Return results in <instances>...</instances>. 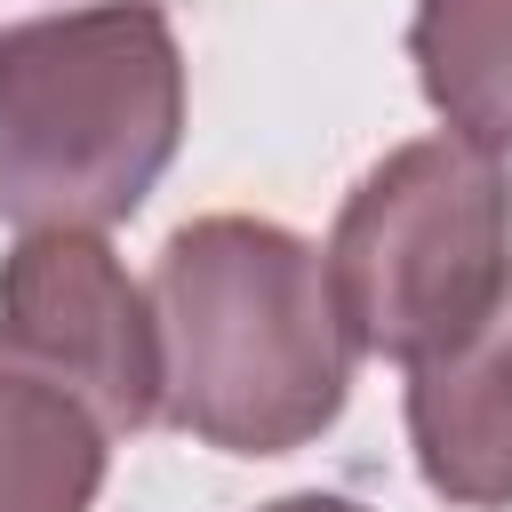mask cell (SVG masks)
<instances>
[{
	"instance_id": "6da1fadb",
	"label": "cell",
	"mask_w": 512,
	"mask_h": 512,
	"mask_svg": "<svg viewBox=\"0 0 512 512\" xmlns=\"http://www.w3.org/2000/svg\"><path fill=\"white\" fill-rule=\"evenodd\" d=\"M160 424L216 456H288L352 400L328 256L272 216H192L152 264Z\"/></svg>"
},
{
	"instance_id": "7a4b0ae2",
	"label": "cell",
	"mask_w": 512,
	"mask_h": 512,
	"mask_svg": "<svg viewBox=\"0 0 512 512\" xmlns=\"http://www.w3.org/2000/svg\"><path fill=\"white\" fill-rule=\"evenodd\" d=\"M184 144V48L160 0H88L0 32V216L104 232Z\"/></svg>"
},
{
	"instance_id": "3957f363",
	"label": "cell",
	"mask_w": 512,
	"mask_h": 512,
	"mask_svg": "<svg viewBox=\"0 0 512 512\" xmlns=\"http://www.w3.org/2000/svg\"><path fill=\"white\" fill-rule=\"evenodd\" d=\"M328 280L368 360H432L512 296V168L464 136L392 144L336 208Z\"/></svg>"
},
{
	"instance_id": "277c9868",
	"label": "cell",
	"mask_w": 512,
	"mask_h": 512,
	"mask_svg": "<svg viewBox=\"0 0 512 512\" xmlns=\"http://www.w3.org/2000/svg\"><path fill=\"white\" fill-rule=\"evenodd\" d=\"M0 360L72 392L104 432L160 424V320L104 232H16L0 256Z\"/></svg>"
},
{
	"instance_id": "5b68a950",
	"label": "cell",
	"mask_w": 512,
	"mask_h": 512,
	"mask_svg": "<svg viewBox=\"0 0 512 512\" xmlns=\"http://www.w3.org/2000/svg\"><path fill=\"white\" fill-rule=\"evenodd\" d=\"M408 448L440 504L512 512V296L464 344L408 368Z\"/></svg>"
},
{
	"instance_id": "8992f818",
	"label": "cell",
	"mask_w": 512,
	"mask_h": 512,
	"mask_svg": "<svg viewBox=\"0 0 512 512\" xmlns=\"http://www.w3.org/2000/svg\"><path fill=\"white\" fill-rule=\"evenodd\" d=\"M408 64L448 136L512 160V0H416Z\"/></svg>"
},
{
	"instance_id": "52a82bcc",
	"label": "cell",
	"mask_w": 512,
	"mask_h": 512,
	"mask_svg": "<svg viewBox=\"0 0 512 512\" xmlns=\"http://www.w3.org/2000/svg\"><path fill=\"white\" fill-rule=\"evenodd\" d=\"M112 432L56 384L0 360V512H96Z\"/></svg>"
},
{
	"instance_id": "ba28073f",
	"label": "cell",
	"mask_w": 512,
	"mask_h": 512,
	"mask_svg": "<svg viewBox=\"0 0 512 512\" xmlns=\"http://www.w3.org/2000/svg\"><path fill=\"white\" fill-rule=\"evenodd\" d=\"M256 512H360L352 496H328V488H296V496H272V504H256Z\"/></svg>"
}]
</instances>
